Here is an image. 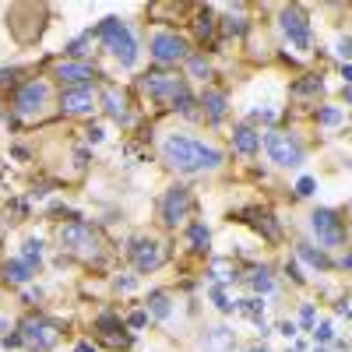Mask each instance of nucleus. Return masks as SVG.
<instances>
[{
	"label": "nucleus",
	"mask_w": 352,
	"mask_h": 352,
	"mask_svg": "<svg viewBox=\"0 0 352 352\" xmlns=\"http://www.w3.org/2000/svg\"><path fill=\"white\" fill-rule=\"evenodd\" d=\"M162 159L166 166L180 169V173H201V169H215L222 162V152L208 148V144H201L194 138H166Z\"/></svg>",
	"instance_id": "1"
},
{
	"label": "nucleus",
	"mask_w": 352,
	"mask_h": 352,
	"mask_svg": "<svg viewBox=\"0 0 352 352\" xmlns=\"http://www.w3.org/2000/svg\"><path fill=\"white\" fill-rule=\"evenodd\" d=\"M141 88L148 92L152 99H159V102H166V106H176L180 102V109L190 116L194 109V102H190V96H187V85H184V78L180 74H169V71H152V74H144L141 78Z\"/></svg>",
	"instance_id": "2"
},
{
	"label": "nucleus",
	"mask_w": 352,
	"mask_h": 352,
	"mask_svg": "<svg viewBox=\"0 0 352 352\" xmlns=\"http://www.w3.org/2000/svg\"><path fill=\"white\" fill-rule=\"evenodd\" d=\"M99 36L106 39L109 53H113L124 67H134V64H138V43H134V36L127 32V25H124L120 18H102Z\"/></svg>",
	"instance_id": "3"
},
{
	"label": "nucleus",
	"mask_w": 352,
	"mask_h": 352,
	"mask_svg": "<svg viewBox=\"0 0 352 352\" xmlns=\"http://www.w3.org/2000/svg\"><path fill=\"white\" fill-rule=\"evenodd\" d=\"M50 106V85L46 81H25L18 88V96H14V113L21 116V120H36V116H43Z\"/></svg>",
	"instance_id": "4"
},
{
	"label": "nucleus",
	"mask_w": 352,
	"mask_h": 352,
	"mask_svg": "<svg viewBox=\"0 0 352 352\" xmlns=\"http://www.w3.org/2000/svg\"><path fill=\"white\" fill-rule=\"evenodd\" d=\"M60 243L71 250V254H78V257H99V236H96V229L92 226H85V222H67V226H60Z\"/></svg>",
	"instance_id": "5"
},
{
	"label": "nucleus",
	"mask_w": 352,
	"mask_h": 352,
	"mask_svg": "<svg viewBox=\"0 0 352 352\" xmlns=\"http://www.w3.org/2000/svg\"><path fill=\"white\" fill-rule=\"evenodd\" d=\"M264 148H268L272 162L275 166H285V169H296L303 162V148H300V141L285 134V131H268V138H264Z\"/></svg>",
	"instance_id": "6"
},
{
	"label": "nucleus",
	"mask_w": 352,
	"mask_h": 352,
	"mask_svg": "<svg viewBox=\"0 0 352 352\" xmlns=\"http://www.w3.org/2000/svg\"><path fill=\"white\" fill-rule=\"evenodd\" d=\"M56 338H60V331H56V324H53V320H46V317H28L25 324H21V342L28 349H36V352L53 349Z\"/></svg>",
	"instance_id": "7"
},
{
	"label": "nucleus",
	"mask_w": 352,
	"mask_h": 352,
	"mask_svg": "<svg viewBox=\"0 0 352 352\" xmlns=\"http://www.w3.org/2000/svg\"><path fill=\"white\" fill-rule=\"evenodd\" d=\"M310 229L317 232V240L324 243V247L345 243V226H342V219H338L335 212H328V208H317V212L310 215Z\"/></svg>",
	"instance_id": "8"
},
{
	"label": "nucleus",
	"mask_w": 352,
	"mask_h": 352,
	"mask_svg": "<svg viewBox=\"0 0 352 352\" xmlns=\"http://www.w3.org/2000/svg\"><path fill=\"white\" fill-rule=\"evenodd\" d=\"M131 261H134V268L138 272H155L159 264L166 261V247L152 236H138L131 243Z\"/></svg>",
	"instance_id": "9"
},
{
	"label": "nucleus",
	"mask_w": 352,
	"mask_h": 352,
	"mask_svg": "<svg viewBox=\"0 0 352 352\" xmlns=\"http://www.w3.org/2000/svg\"><path fill=\"white\" fill-rule=\"evenodd\" d=\"M152 56L159 64H176V60H187V39H180L176 32H155L152 36Z\"/></svg>",
	"instance_id": "10"
},
{
	"label": "nucleus",
	"mask_w": 352,
	"mask_h": 352,
	"mask_svg": "<svg viewBox=\"0 0 352 352\" xmlns=\"http://www.w3.org/2000/svg\"><path fill=\"white\" fill-rule=\"evenodd\" d=\"M99 106V96H96V88L92 85H81V88H67V92L60 96V109L67 116H88Z\"/></svg>",
	"instance_id": "11"
},
{
	"label": "nucleus",
	"mask_w": 352,
	"mask_h": 352,
	"mask_svg": "<svg viewBox=\"0 0 352 352\" xmlns=\"http://www.w3.org/2000/svg\"><path fill=\"white\" fill-rule=\"evenodd\" d=\"M282 32L296 50H310V21L300 8H285L282 11Z\"/></svg>",
	"instance_id": "12"
},
{
	"label": "nucleus",
	"mask_w": 352,
	"mask_h": 352,
	"mask_svg": "<svg viewBox=\"0 0 352 352\" xmlns=\"http://www.w3.org/2000/svg\"><path fill=\"white\" fill-rule=\"evenodd\" d=\"M187 212H190V190H187V187H173V190L162 197V219H166L169 226H176V222L187 219Z\"/></svg>",
	"instance_id": "13"
},
{
	"label": "nucleus",
	"mask_w": 352,
	"mask_h": 352,
	"mask_svg": "<svg viewBox=\"0 0 352 352\" xmlns=\"http://www.w3.org/2000/svg\"><path fill=\"white\" fill-rule=\"evenodd\" d=\"M56 78L74 85V88H81V85H88V78H96V71L88 64H81V60H60V64H56Z\"/></svg>",
	"instance_id": "14"
},
{
	"label": "nucleus",
	"mask_w": 352,
	"mask_h": 352,
	"mask_svg": "<svg viewBox=\"0 0 352 352\" xmlns=\"http://www.w3.org/2000/svg\"><path fill=\"white\" fill-rule=\"evenodd\" d=\"M232 345H236V335L229 328H212L201 338V352H232Z\"/></svg>",
	"instance_id": "15"
},
{
	"label": "nucleus",
	"mask_w": 352,
	"mask_h": 352,
	"mask_svg": "<svg viewBox=\"0 0 352 352\" xmlns=\"http://www.w3.org/2000/svg\"><path fill=\"white\" fill-rule=\"evenodd\" d=\"M102 102H106V113L113 116V120H127L131 109H127V96L116 92V88H106L102 92Z\"/></svg>",
	"instance_id": "16"
},
{
	"label": "nucleus",
	"mask_w": 352,
	"mask_h": 352,
	"mask_svg": "<svg viewBox=\"0 0 352 352\" xmlns=\"http://www.w3.org/2000/svg\"><path fill=\"white\" fill-rule=\"evenodd\" d=\"M232 144H236L240 155H254L261 148V134L254 127H236V134H232Z\"/></svg>",
	"instance_id": "17"
},
{
	"label": "nucleus",
	"mask_w": 352,
	"mask_h": 352,
	"mask_svg": "<svg viewBox=\"0 0 352 352\" xmlns=\"http://www.w3.org/2000/svg\"><path fill=\"white\" fill-rule=\"evenodd\" d=\"M201 106H204V113H208L212 124H219L222 116H226V96H222V92H204Z\"/></svg>",
	"instance_id": "18"
},
{
	"label": "nucleus",
	"mask_w": 352,
	"mask_h": 352,
	"mask_svg": "<svg viewBox=\"0 0 352 352\" xmlns=\"http://www.w3.org/2000/svg\"><path fill=\"white\" fill-rule=\"evenodd\" d=\"M4 278L14 282V285H25L28 278H32V268H28L25 261H8V264H4Z\"/></svg>",
	"instance_id": "19"
},
{
	"label": "nucleus",
	"mask_w": 352,
	"mask_h": 352,
	"mask_svg": "<svg viewBox=\"0 0 352 352\" xmlns=\"http://www.w3.org/2000/svg\"><path fill=\"white\" fill-rule=\"evenodd\" d=\"M212 32H215V18H212V11H208V8H204V11L197 14V39L208 43V39H212Z\"/></svg>",
	"instance_id": "20"
},
{
	"label": "nucleus",
	"mask_w": 352,
	"mask_h": 352,
	"mask_svg": "<svg viewBox=\"0 0 352 352\" xmlns=\"http://www.w3.org/2000/svg\"><path fill=\"white\" fill-rule=\"evenodd\" d=\"M148 310H152V317H169V296L166 292H152V300H148Z\"/></svg>",
	"instance_id": "21"
},
{
	"label": "nucleus",
	"mask_w": 352,
	"mask_h": 352,
	"mask_svg": "<svg viewBox=\"0 0 352 352\" xmlns=\"http://www.w3.org/2000/svg\"><path fill=\"white\" fill-rule=\"evenodd\" d=\"M39 257H43V243H39V240H28L25 250H21V261H25V264H32V261L39 264Z\"/></svg>",
	"instance_id": "22"
},
{
	"label": "nucleus",
	"mask_w": 352,
	"mask_h": 352,
	"mask_svg": "<svg viewBox=\"0 0 352 352\" xmlns=\"http://www.w3.org/2000/svg\"><path fill=\"white\" fill-rule=\"evenodd\" d=\"M300 257H303V261H310L314 268H331L328 257H324V254H317V250H310V247H300Z\"/></svg>",
	"instance_id": "23"
},
{
	"label": "nucleus",
	"mask_w": 352,
	"mask_h": 352,
	"mask_svg": "<svg viewBox=\"0 0 352 352\" xmlns=\"http://www.w3.org/2000/svg\"><path fill=\"white\" fill-rule=\"evenodd\" d=\"M190 240H194L197 250H204V247H208V229H204V226H194V229H190Z\"/></svg>",
	"instance_id": "24"
},
{
	"label": "nucleus",
	"mask_w": 352,
	"mask_h": 352,
	"mask_svg": "<svg viewBox=\"0 0 352 352\" xmlns=\"http://www.w3.org/2000/svg\"><path fill=\"white\" fill-rule=\"evenodd\" d=\"M247 317H254V320H261V314H264V303L261 300H243V307H240Z\"/></svg>",
	"instance_id": "25"
},
{
	"label": "nucleus",
	"mask_w": 352,
	"mask_h": 352,
	"mask_svg": "<svg viewBox=\"0 0 352 352\" xmlns=\"http://www.w3.org/2000/svg\"><path fill=\"white\" fill-rule=\"evenodd\" d=\"M250 282H254V289H257V292H268V289H272V278L264 275V272H254V278H250Z\"/></svg>",
	"instance_id": "26"
},
{
	"label": "nucleus",
	"mask_w": 352,
	"mask_h": 352,
	"mask_svg": "<svg viewBox=\"0 0 352 352\" xmlns=\"http://www.w3.org/2000/svg\"><path fill=\"white\" fill-rule=\"evenodd\" d=\"M317 120H320V124H338V120H342V113H338V109H320V113H317Z\"/></svg>",
	"instance_id": "27"
},
{
	"label": "nucleus",
	"mask_w": 352,
	"mask_h": 352,
	"mask_svg": "<svg viewBox=\"0 0 352 352\" xmlns=\"http://www.w3.org/2000/svg\"><path fill=\"white\" fill-rule=\"evenodd\" d=\"M314 187H317V184L310 180V176H303V180L296 184V194H300V197H310V194H314Z\"/></svg>",
	"instance_id": "28"
},
{
	"label": "nucleus",
	"mask_w": 352,
	"mask_h": 352,
	"mask_svg": "<svg viewBox=\"0 0 352 352\" xmlns=\"http://www.w3.org/2000/svg\"><path fill=\"white\" fill-rule=\"evenodd\" d=\"M190 71H194L197 78H208V64H204L201 56H194V60H190Z\"/></svg>",
	"instance_id": "29"
},
{
	"label": "nucleus",
	"mask_w": 352,
	"mask_h": 352,
	"mask_svg": "<svg viewBox=\"0 0 352 352\" xmlns=\"http://www.w3.org/2000/svg\"><path fill=\"white\" fill-rule=\"evenodd\" d=\"M222 28H226L229 36H236V32H243V21H240V18H226V25H222Z\"/></svg>",
	"instance_id": "30"
},
{
	"label": "nucleus",
	"mask_w": 352,
	"mask_h": 352,
	"mask_svg": "<svg viewBox=\"0 0 352 352\" xmlns=\"http://www.w3.org/2000/svg\"><path fill=\"white\" fill-rule=\"evenodd\" d=\"M215 303H219V310H226V314L236 307V303H229V300H226V292H222V289H215Z\"/></svg>",
	"instance_id": "31"
},
{
	"label": "nucleus",
	"mask_w": 352,
	"mask_h": 352,
	"mask_svg": "<svg viewBox=\"0 0 352 352\" xmlns=\"http://www.w3.org/2000/svg\"><path fill=\"white\" fill-rule=\"evenodd\" d=\"M144 324H148V314H131V328H144Z\"/></svg>",
	"instance_id": "32"
},
{
	"label": "nucleus",
	"mask_w": 352,
	"mask_h": 352,
	"mask_svg": "<svg viewBox=\"0 0 352 352\" xmlns=\"http://www.w3.org/2000/svg\"><path fill=\"white\" fill-rule=\"evenodd\" d=\"M338 53H342V56H352V39H342V43H338Z\"/></svg>",
	"instance_id": "33"
},
{
	"label": "nucleus",
	"mask_w": 352,
	"mask_h": 352,
	"mask_svg": "<svg viewBox=\"0 0 352 352\" xmlns=\"http://www.w3.org/2000/svg\"><path fill=\"white\" fill-rule=\"evenodd\" d=\"M317 338H320V342H328V338H331V324H320V331H317Z\"/></svg>",
	"instance_id": "34"
},
{
	"label": "nucleus",
	"mask_w": 352,
	"mask_h": 352,
	"mask_svg": "<svg viewBox=\"0 0 352 352\" xmlns=\"http://www.w3.org/2000/svg\"><path fill=\"white\" fill-rule=\"evenodd\" d=\"M303 324H307V328L314 324V310H310V307H303Z\"/></svg>",
	"instance_id": "35"
},
{
	"label": "nucleus",
	"mask_w": 352,
	"mask_h": 352,
	"mask_svg": "<svg viewBox=\"0 0 352 352\" xmlns=\"http://www.w3.org/2000/svg\"><path fill=\"white\" fill-rule=\"evenodd\" d=\"M74 352H96V349L88 345V342H78V345H74Z\"/></svg>",
	"instance_id": "36"
},
{
	"label": "nucleus",
	"mask_w": 352,
	"mask_h": 352,
	"mask_svg": "<svg viewBox=\"0 0 352 352\" xmlns=\"http://www.w3.org/2000/svg\"><path fill=\"white\" fill-rule=\"evenodd\" d=\"M342 78H345V85H352V67H342Z\"/></svg>",
	"instance_id": "37"
},
{
	"label": "nucleus",
	"mask_w": 352,
	"mask_h": 352,
	"mask_svg": "<svg viewBox=\"0 0 352 352\" xmlns=\"http://www.w3.org/2000/svg\"><path fill=\"white\" fill-rule=\"evenodd\" d=\"M0 331H8V320L4 317H0Z\"/></svg>",
	"instance_id": "38"
},
{
	"label": "nucleus",
	"mask_w": 352,
	"mask_h": 352,
	"mask_svg": "<svg viewBox=\"0 0 352 352\" xmlns=\"http://www.w3.org/2000/svg\"><path fill=\"white\" fill-rule=\"evenodd\" d=\"M345 268H352V257H345Z\"/></svg>",
	"instance_id": "39"
},
{
	"label": "nucleus",
	"mask_w": 352,
	"mask_h": 352,
	"mask_svg": "<svg viewBox=\"0 0 352 352\" xmlns=\"http://www.w3.org/2000/svg\"><path fill=\"white\" fill-rule=\"evenodd\" d=\"M250 352H268V349H264V345H261V349H250Z\"/></svg>",
	"instance_id": "40"
}]
</instances>
